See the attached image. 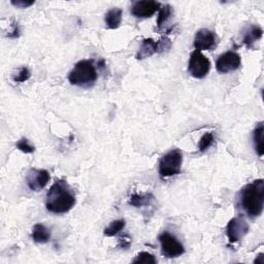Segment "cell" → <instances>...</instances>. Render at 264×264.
Wrapping results in <instances>:
<instances>
[{
	"mask_svg": "<svg viewBox=\"0 0 264 264\" xmlns=\"http://www.w3.org/2000/svg\"><path fill=\"white\" fill-rule=\"evenodd\" d=\"M12 5L19 8H27L34 4V1H27V0H17V1H11Z\"/></svg>",
	"mask_w": 264,
	"mask_h": 264,
	"instance_id": "cell-25",
	"label": "cell"
},
{
	"mask_svg": "<svg viewBox=\"0 0 264 264\" xmlns=\"http://www.w3.org/2000/svg\"><path fill=\"white\" fill-rule=\"evenodd\" d=\"M122 14L123 11L121 8H110L105 17L106 27L109 29H117L122 23Z\"/></svg>",
	"mask_w": 264,
	"mask_h": 264,
	"instance_id": "cell-14",
	"label": "cell"
},
{
	"mask_svg": "<svg viewBox=\"0 0 264 264\" xmlns=\"http://www.w3.org/2000/svg\"><path fill=\"white\" fill-rule=\"evenodd\" d=\"M155 53H158L157 43L152 39H146L143 41L142 46L136 54V59L144 60L153 56Z\"/></svg>",
	"mask_w": 264,
	"mask_h": 264,
	"instance_id": "cell-13",
	"label": "cell"
},
{
	"mask_svg": "<svg viewBox=\"0 0 264 264\" xmlns=\"http://www.w3.org/2000/svg\"><path fill=\"white\" fill-rule=\"evenodd\" d=\"M30 77H31L30 70L27 67H22L20 68L18 73H16L14 77H12V80H14V82L16 83H24L28 81Z\"/></svg>",
	"mask_w": 264,
	"mask_h": 264,
	"instance_id": "cell-23",
	"label": "cell"
},
{
	"mask_svg": "<svg viewBox=\"0 0 264 264\" xmlns=\"http://www.w3.org/2000/svg\"><path fill=\"white\" fill-rule=\"evenodd\" d=\"M193 45L195 51H211L217 45V35L210 29L203 28L196 32Z\"/></svg>",
	"mask_w": 264,
	"mask_h": 264,
	"instance_id": "cell-10",
	"label": "cell"
},
{
	"mask_svg": "<svg viewBox=\"0 0 264 264\" xmlns=\"http://www.w3.org/2000/svg\"><path fill=\"white\" fill-rule=\"evenodd\" d=\"M249 232V225L243 217L232 218L226 227V234L230 243H237L242 241Z\"/></svg>",
	"mask_w": 264,
	"mask_h": 264,
	"instance_id": "cell-7",
	"label": "cell"
},
{
	"mask_svg": "<svg viewBox=\"0 0 264 264\" xmlns=\"http://www.w3.org/2000/svg\"><path fill=\"white\" fill-rule=\"evenodd\" d=\"M162 254L167 258H177L185 253V248L182 243L171 233L165 231L159 235Z\"/></svg>",
	"mask_w": 264,
	"mask_h": 264,
	"instance_id": "cell-6",
	"label": "cell"
},
{
	"mask_svg": "<svg viewBox=\"0 0 264 264\" xmlns=\"http://www.w3.org/2000/svg\"><path fill=\"white\" fill-rule=\"evenodd\" d=\"M19 33H20V29H19L18 24L14 23V24H12V29L8 32V37H12V39H16V37L19 36Z\"/></svg>",
	"mask_w": 264,
	"mask_h": 264,
	"instance_id": "cell-26",
	"label": "cell"
},
{
	"mask_svg": "<svg viewBox=\"0 0 264 264\" xmlns=\"http://www.w3.org/2000/svg\"><path fill=\"white\" fill-rule=\"evenodd\" d=\"M215 142V136H213L212 132H207L203 136H201L199 144H198V150L200 152H206L209 148H211Z\"/></svg>",
	"mask_w": 264,
	"mask_h": 264,
	"instance_id": "cell-19",
	"label": "cell"
},
{
	"mask_svg": "<svg viewBox=\"0 0 264 264\" xmlns=\"http://www.w3.org/2000/svg\"><path fill=\"white\" fill-rule=\"evenodd\" d=\"M263 132L264 126L263 123H259L253 132V143L256 153L259 157H262L264 154V144H263Z\"/></svg>",
	"mask_w": 264,
	"mask_h": 264,
	"instance_id": "cell-16",
	"label": "cell"
},
{
	"mask_svg": "<svg viewBox=\"0 0 264 264\" xmlns=\"http://www.w3.org/2000/svg\"><path fill=\"white\" fill-rule=\"evenodd\" d=\"M16 147L18 150H20L21 152L25 153V154H31L34 152V147L29 143V141L27 138H21L20 141H18V143L16 144Z\"/></svg>",
	"mask_w": 264,
	"mask_h": 264,
	"instance_id": "cell-22",
	"label": "cell"
},
{
	"mask_svg": "<svg viewBox=\"0 0 264 264\" xmlns=\"http://www.w3.org/2000/svg\"><path fill=\"white\" fill-rule=\"evenodd\" d=\"M254 263H256V264H263V263H264V256H263V253H260V254L257 256V258L255 259Z\"/></svg>",
	"mask_w": 264,
	"mask_h": 264,
	"instance_id": "cell-27",
	"label": "cell"
},
{
	"mask_svg": "<svg viewBox=\"0 0 264 264\" xmlns=\"http://www.w3.org/2000/svg\"><path fill=\"white\" fill-rule=\"evenodd\" d=\"M125 221L124 220H115L112 221L107 227L105 229L106 236H115L120 231H122L125 227Z\"/></svg>",
	"mask_w": 264,
	"mask_h": 264,
	"instance_id": "cell-18",
	"label": "cell"
},
{
	"mask_svg": "<svg viewBox=\"0 0 264 264\" xmlns=\"http://www.w3.org/2000/svg\"><path fill=\"white\" fill-rule=\"evenodd\" d=\"M172 14L171 6L168 4H165L164 6L160 7L159 9V15L157 18V26L158 28H161L163 26V24H165V22L169 19V17Z\"/></svg>",
	"mask_w": 264,
	"mask_h": 264,
	"instance_id": "cell-20",
	"label": "cell"
},
{
	"mask_svg": "<svg viewBox=\"0 0 264 264\" xmlns=\"http://www.w3.org/2000/svg\"><path fill=\"white\" fill-rule=\"evenodd\" d=\"M263 34V30L258 25L251 24L243 31V44L248 48L252 47L257 41H259Z\"/></svg>",
	"mask_w": 264,
	"mask_h": 264,
	"instance_id": "cell-12",
	"label": "cell"
},
{
	"mask_svg": "<svg viewBox=\"0 0 264 264\" xmlns=\"http://www.w3.org/2000/svg\"><path fill=\"white\" fill-rule=\"evenodd\" d=\"M153 199H154V197L151 194H137V193H134V194H132L130 196L129 204L132 207L141 208V207L149 206L151 203H152Z\"/></svg>",
	"mask_w": 264,
	"mask_h": 264,
	"instance_id": "cell-17",
	"label": "cell"
},
{
	"mask_svg": "<svg viewBox=\"0 0 264 264\" xmlns=\"http://www.w3.org/2000/svg\"><path fill=\"white\" fill-rule=\"evenodd\" d=\"M161 7V4L152 0L136 1L131 7V14L138 19H147L152 17Z\"/></svg>",
	"mask_w": 264,
	"mask_h": 264,
	"instance_id": "cell-11",
	"label": "cell"
},
{
	"mask_svg": "<svg viewBox=\"0 0 264 264\" xmlns=\"http://www.w3.org/2000/svg\"><path fill=\"white\" fill-rule=\"evenodd\" d=\"M211 66L208 57L199 51H193L188 63V71L195 79H204L209 74Z\"/></svg>",
	"mask_w": 264,
	"mask_h": 264,
	"instance_id": "cell-5",
	"label": "cell"
},
{
	"mask_svg": "<svg viewBox=\"0 0 264 264\" xmlns=\"http://www.w3.org/2000/svg\"><path fill=\"white\" fill-rule=\"evenodd\" d=\"M98 74L96 67L91 60H81L71 69L68 81L71 85L88 88L97 81Z\"/></svg>",
	"mask_w": 264,
	"mask_h": 264,
	"instance_id": "cell-3",
	"label": "cell"
},
{
	"mask_svg": "<svg viewBox=\"0 0 264 264\" xmlns=\"http://www.w3.org/2000/svg\"><path fill=\"white\" fill-rule=\"evenodd\" d=\"M77 203L75 194L64 180H57L47 193L46 208L53 213H66Z\"/></svg>",
	"mask_w": 264,
	"mask_h": 264,
	"instance_id": "cell-1",
	"label": "cell"
},
{
	"mask_svg": "<svg viewBox=\"0 0 264 264\" xmlns=\"http://www.w3.org/2000/svg\"><path fill=\"white\" fill-rule=\"evenodd\" d=\"M157 46H158V52H163V51H166L170 47H171V42L167 37H162V39L157 42Z\"/></svg>",
	"mask_w": 264,
	"mask_h": 264,
	"instance_id": "cell-24",
	"label": "cell"
},
{
	"mask_svg": "<svg viewBox=\"0 0 264 264\" xmlns=\"http://www.w3.org/2000/svg\"><path fill=\"white\" fill-rule=\"evenodd\" d=\"M242 65V58L237 53L228 51L219 56L216 62V68L220 73H229L237 70Z\"/></svg>",
	"mask_w": 264,
	"mask_h": 264,
	"instance_id": "cell-8",
	"label": "cell"
},
{
	"mask_svg": "<svg viewBox=\"0 0 264 264\" xmlns=\"http://www.w3.org/2000/svg\"><path fill=\"white\" fill-rule=\"evenodd\" d=\"M240 205L250 218H258L264 206V181L258 179L246 185L240 194Z\"/></svg>",
	"mask_w": 264,
	"mask_h": 264,
	"instance_id": "cell-2",
	"label": "cell"
},
{
	"mask_svg": "<svg viewBox=\"0 0 264 264\" xmlns=\"http://www.w3.org/2000/svg\"><path fill=\"white\" fill-rule=\"evenodd\" d=\"M132 262L138 263V264H155L157 260L154 255H152L149 252H141L137 254V256Z\"/></svg>",
	"mask_w": 264,
	"mask_h": 264,
	"instance_id": "cell-21",
	"label": "cell"
},
{
	"mask_svg": "<svg viewBox=\"0 0 264 264\" xmlns=\"http://www.w3.org/2000/svg\"><path fill=\"white\" fill-rule=\"evenodd\" d=\"M31 236L32 240L37 244H47L51 240V231L43 224H35Z\"/></svg>",
	"mask_w": 264,
	"mask_h": 264,
	"instance_id": "cell-15",
	"label": "cell"
},
{
	"mask_svg": "<svg viewBox=\"0 0 264 264\" xmlns=\"http://www.w3.org/2000/svg\"><path fill=\"white\" fill-rule=\"evenodd\" d=\"M51 179L49 171L46 169L31 168L26 177V183L30 190L39 192L43 190Z\"/></svg>",
	"mask_w": 264,
	"mask_h": 264,
	"instance_id": "cell-9",
	"label": "cell"
},
{
	"mask_svg": "<svg viewBox=\"0 0 264 264\" xmlns=\"http://www.w3.org/2000/svg\"><path fill=\"white\" fill-rule=\"evenodd\" d=\"M183 164V154L178 149H173L165 155H163L159 161V177L167 179L181 172Z\"/></svg>",
	"mask_w": 264,
	"mask_h": 264,
	"instance_id": "cell-4",
	"label": "cell"
}]
</instances>
